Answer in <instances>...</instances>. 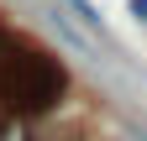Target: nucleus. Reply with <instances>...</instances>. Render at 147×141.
I'll return each mask as SVG.
<instances>
[{
    "mask_svg": "<svg viewBox=\"0 0 147 141\" xmlns=\"http://www.w3.org/2000/svg\"><path fill=\"white\" fill-rule=\"evenodd\" d=\"M63 99V68L47 52H0V104L16 115H42Z\"/></svg>",
    "mask_w": 147,
    "mask_h": 141,
    "instance_id": "nucleus-1",
    "label": "nucleus"
},
{
    "mask_svg": "<svg viewBox=\"0 0 147 141\" xmlns=\"http://www.w3.org/2000/svg\"><path fill=\"white\" fill-rule=\"evenodd\" d=\"M53 5H63L79 26H89L95 37H105V26H100V16H95V5H89V0H53Z\"/></svg>",
    "mask_w": 147,
    "mask_h": 141,
    "instance_id": "nucleus-2",
    "label": "nucleus"
},
{
    "mask_svg": "<svg viewBox=\"0 0 147 141\" xmlns=\"http://www.w3.org/2000/svg\"><path fill=\"white\" fill-rule=\"evenodd\" d=\"M131 16H137V21H147V0H131Z\"/></svg>",
    "mask_w": 147,
    "mask_h": 141,
    "instance_id": "nucleus-3",
    "label": "nucleus"
}]
</instances>
